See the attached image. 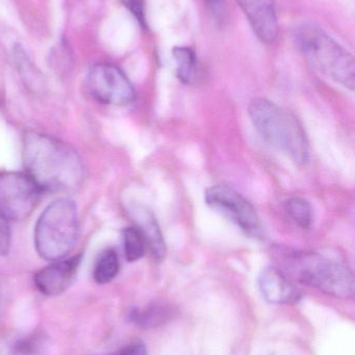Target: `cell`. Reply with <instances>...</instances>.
Listing matches in <instances>:
<instances>
[{
    "label": "cell",
    "instance_id": "obj_1",
    "mask_svg": "<svg viewBox=\"0 0 355 355\" xmlns=\"http://www.w3.org/2000/svg\"><path fill=\"white\" fill-rule=\"evenodd\" d=\"M22 160L25 174L42 192L68 193L79 189L85 180V166L79 153L64 141L43 133H25Z\"/></svg>",
    "mask_w": 355,
    "mask_h": 355
},
{
    "label": "cell",
    "instance_id": "obj_16",
    "mask_svg": "<svg viewBox=\"0 0 355 355\" xmlns=\"http://www.w3.org/2000/svg\"><path fill=\"white\" fill-rule=\"evenodd\" d=\"M125 258L129 262H135L145 256L147 242L137 227H129L123 231Z\"/></svg>",
    "mask_w": 355,
    "mask_h": 355
},
{
    "label": "cell",
    "instance_id": "obj_23",
    "mask_svg": "<svg viewBox=\"0 0 355 355\" xmlns=\"http://www.w3.org/2000/svg\"><path fill=\"white\" fill-rule=\"evenodd\" d=\"M0 306H1V297H0Z\"/></svg>",
    "mask_w": 355,
    "mask_h": 355
},
{
    "label": "cell",
    "instance_id": "obj_21",
    "mask_svg": "<svg viewBox=\"0 0 355 355\" xmlns=\"http://www.w3.org/2000/svg\"><path fill=\"white\" fill-rule=\"evenodd\" d=\"M108 355H147V349L141 342H133Z\"/></svg>",
    "mask_w": 355,
    "mask_h": 355
},
{
    "label": "cell",
    "instance_id": "obj_7",
    "mask_svg": "<svg viewBox=\"0 0 355 355\" xmlns=\"http://www.w3.org/2000/svg\"><path fill=\"white\" fill-rule=\"evenodd\" d=\"M41 193L25 173L0 172V218L24 220L39 204Z\"/></svg>",
    "mask_w": 355,
    "mask_h": 355
},
{
    "label": "cell",
    "instance_id": "obj_10",
    "mask_svg": "<svg viewBox=\"0 0 355 355\" xmlns=\"http://www.w3.org/2000/svg\"><path fill=\"white\" fill-rule=\"evenodd\" d=\"M256 37L263 43L271 44L279 35L275 0H237Z\"/></svg>",
    "mask_w": 355,
    "mask_h": 355
},
{
    "label": "cell",
    "instance_id": "obj_15",
    "mask_svg": "<svg viewBox=\"0 0 355 355\" xmlns=\"http://www.w3.org/2000/svg\"><path fill=\"white\" fill-rule=\"evenodd\" d=\"M120 268L119 257L114 250H106L96 261L93 279L99 285L110 283L117 277Z\"/></svg>",
    "mask_w": 355,
    "mask_h": 355
},
{
    "label": "cell",
    "instance_id": "obj_6",
    "mask_svg": "<svg viewBox=\"0 0 355 355\" xmlns=\"http://www.w3.org/2000/svg\"><path fill=\"white\" fill-rule=\"evenodd\" d=\"M204 200L210 208L235 223L248 237H264V225L256 208L235 188L224 184L210 186L204 192Z\"/></svg>",
    "mask_w": 355,
    "mask_h": 355
},
{
    "label": "cell",
    "instance_id": "obj_18",
    "mask_svg": "<svg viewBox=\"0 0 355 355\" xmlns=\"http://www.w3.org/2000/svg\"><path fill=\"white\" fill-rule=\"evenodd\" d=\"M42 350V338L39 336H29L19 340L14 346L15 355H38Z\"/></svg>",
    "mask_w": 355,
    "mask_h": 355
},
{
    "label": "cell",
    "instance_id": "obj_8",
    "mask_svg": "<svg viewBox=\"0 0 355 355\" xmlns=\"http://www.w3.org/2000/svg\"><path fill=\"white\" fill-rule=\"evenodd\" d=\"M90 95L102 104L125 106L135 100V91L129 77L118 67L98 64L92 67L87 77Z\"/></svg>",
    "mask_w": 355,
    "mask_h": 355
},
{
    "label": "cell",
    "instance_id": "obj_12",
    "mask_svg": "<svg viewBox=\"0 0 355 355\" xmlns=\"http://www.w3.org/2000/svg\"><path fill=\"white\" fill-rule=\"evenodd\" d=\"M131 213L135 227L141 231L147 242L152 258L156 262H162L166 257V243L154 213L145 207L140 206L131 209Z\"/></svg>",
    "mask_w": 355,
    "mask_h": 355
},
{
    "label": "cell",
    "instance_id": "obj_3",
    "mask_svg": "<svg viewBox=\"0 0 355 355\" xmlns=\"http://www.w3.org/2000/svg\"><path fill=\"white\" fill-rule=\"evenodd\" d=\"M248 114L252 124L266 143L283 152L296 164L310 159L308 137L297 116L263 98L250 102Z\"/></svg>",
    "mask_w": 355,
    "mask_h": 355
},
{
    "label": "cell",
    "instance_id": "obj_5",
    "mask_svg": "<svg viewBox=\"0 0 355 355\" xmlns=\"http://www.w3.org/2000/svg\"><path fill=\"white\" fill-rule=\"evenodd\" d=\"M79 236V213L74 202L58 198L43 211L35 223V250L44 260H62L72 252Z\"/></svg>",
    "mask_w": 355,
    "mask_h": 355
},
{
    "label": "cell",
    "instance_id": "obj_19",
    "mask_svg": "<svg viewBox=\"0 0 355 355\" xmlns=\"http://www.w3.org/2000/svg\"><path fill=\"white\" fill-rule=\"evenodd\" d=\"M10 248V229L8 221L0 218V256L6 254Z\"/></svg>",
    "mask_w": 355,
    "mask_h": 355
},
{
    "label": "cell",
    "instance_id": "obj_20",
    "mask_svg": "<svg viewBox=\"0 0 355 355\" xmlns=\"http://www.w3.org/2000/svg\"><path fill=\"white\" fill-rule=\"evenodd\" d=\"M126 6L129 8L133 16L139 21L140 24L145 26V4L144 0H126Z\"/></svg>",
    "mask_w": 355,
    "mask_h": 355
},
{
    "label": "cell",
    "instance_id": "obj_9",
    "mask_svg": "<svg viewBox=\"0 0 355 355\" xmlns=\"http://www.w3.org/2000/svg\"><path fill=\"white\" fill-rule=\"evenodd\" d=\"M81 262V254L54 261L35 273L33 283L43 295L49 297L60 295L72 285Z\"/></svg>",
    "mask_w": 355,
    "mask_h": 355
},
{
    "label": "cell",
    "instance_id": "obj_4",
    "mask_svg": "<svg viewBox=\"0 0 355 355\" xmlns=\"http://www.w3.org/2000/svg\"><path fill=\"white\" fill-rule=\"evenodd\" d=\"M295 43L306 60L331 80L354 91V55L322 29L304 25L295 33Z\"/></svg>",
    "mask_w": 355,
    "mask_h": 355
},
{
    "label": "cell",
    "instance_id": "obj_2",
    "mask_svg": "<svg viewBox=\"0 0 355 355\" xmlns=\"http://www.w3.org/2000/svg\"><path fill=\"white\" fill-rule=\"evenodd\" d=\"M277 248L275 252L285 268L286 275L329 295L337 298L354 297V273L343 263L318 252Z\"/></svg>",
    "mask_w": 355,
    "mask_h": 355
},
{
    "label": "cell",
    "instance_id": "obj_22",
    "mask_svg": "<svg viewBox=\"0 0 355 355\" xmlns=\"http://www.w3.org/2000/svg\"><path fill=\"white\" fill-rule=\"evenodd\" d=\"M210 14L217 21H223L225 18V0H204Z\"/></svg>",
    "mask_w": 355,
    "mask_h": 355
},
{
    "label": "cell",
    "instance_id": "obj_14",
    "mask_svg": "<svg viewBox=\"0 0 355 355\" xmlns=\"http://www.w3.org/2000/svg\"><path fill=\"white\" fill-rule=\"evenodd\" d=\"M170 316L171 311L167 306L158 304L146 306L145 309H135L129 314L131 322L144 329L163 324Z\"/></svg>",
    "mask_w": 355,
    "mask_h": 355
},
{
    "label": "cell",
    "instance_id": "obj_13",
    "mask_svg": "<svg viewBox=\"0 0 355 355\" xmlns=\"http://www.w3.org/2000/svg\"><path fill=\"white\" fill-rule=\"evenodd\" d=\"M176 64V75L185 85L195 83L198 77V62L195 52L189 47H175L172 50Z\"/></svg>",
    "mask_w": 355,
    "mask_h": 355
},
{
    "label": "cell",
    "instance_id": "obj_11",
    "mask_svg": "<svg viewBox=\"0 0 355 355\" xmlns=\"http://www.w3.org/2000/svg\"><path fill=\"white\" fill-rule=\"evenodd\" d=\"M263 297L272 304H293L299 302L302 293L281 269L267 267L258 277Z\"/></svg>",
    "mask_w": 355,
    "mask_h": 355
},
{
    "label": "cell",
    "instance_id": "obj_17",
    "mask_svg": "<svg viewBox=\"0 0 355 355\" xmlns=\"http://www.w3.org/2000/svg\"><path fill=\"white\" fill-rule=\"evenodd\" d=\"M286 212L302 229H310L314 220L312 205L302 198H292L286 202Z\"/></svg>",
    "mask_w": 355,
    "mask_h": 355
}]
</instances>
